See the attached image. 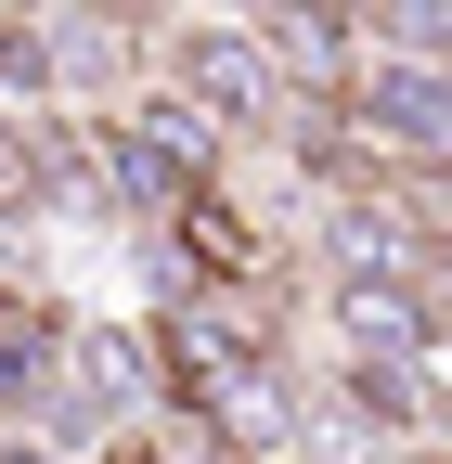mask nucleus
Returning <instances> with one entry per match:
<instances>
[{
    "label": "nucleus",
    "instance_id": "nucleus-1",
    "mask_svg": "<svg viewBox=\"0 0 452 464\" xmlns=\"http://www.w3.org/2000/svg\"><path fill=\"white\" fill-rule=\"evenodd\" d=\"M168 52V103H194L220 142L233 130H285V78H271V52L246 14H207V26H155Z\"/></svg>",
    "mask_w": 452,
    "mask_h": 464
},
{
    "label": "nucleus",
    "instance_id": "nucleus-2",
    "mask_svg": "<svg viewBox=\"0 0 452 464\" xmlns=\"http://www.w3.org/2000/svg\"><path fill=\"white\" fill-rule=\"evenodd\" d=\"M194 439H207L220 464H298V439H310V387H285V362H259L246 387H220L207 413H194Z\"/></svg>",
    "mask_w": 452,
    "mask_h": 464
},
{
    "label": "nucleus",
    "instance_id": "nucleus-3",
    "mask_svg": "<svg viewBox=\"0 0 452 464\" xmlns=\"http://www.w3.org/2000/svg\"><path fill=\"white\" fill-rule=\"evenodd\" d=\"M336 348H349V362H427L439 323H427L414 284H336Z\"/></svg>",
    "mask_w": 452,
    "mask_h": 464
},
{
    "label": "nucleus",
    "instance_id": "nucleus-4",
    "mask_svg": "<svg viewBox=\"0 0 452 464\" xmlns=\"http://www.w3.org/2000/svg\"><path fill=\"white\" fill-rule=\"evenodd\" d=\"M26 207H39V130L0 116V219H26Z\"/></svg>",
    "mask_w": 452,
    "mask_h": 464
},
{
    "label": "nucleus",
    "instance_id": "nucleus-5",
    "mask_svg": "<svg viewBox=\"0 0 452 464\" xmlns=\"http://www.w3.org/2000/svg\"><path fill=\"white\" fill-rule=\"evenodd\" d=\"M0 464H78L65 439H39V426H14V439H0Z\"/></svg>",
    "mask_w": 452,
    "mask_h": 464
}]
</instances>
